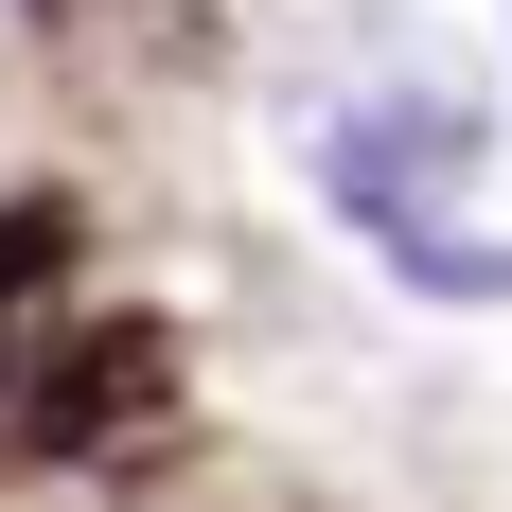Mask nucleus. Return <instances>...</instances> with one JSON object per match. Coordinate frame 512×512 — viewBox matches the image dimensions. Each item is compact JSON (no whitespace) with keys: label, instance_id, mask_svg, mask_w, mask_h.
<instances>
[{"label":"nucleus","instance_id":"nucleus-2","mask_svg":"<svg viewBox=\"0 0 512 512\" xmlns=\"http://www.w3.org/2000/svg\"><path fill=\"white\" fill-rule=\"evenodd\" d=\"M71 248H89V230H71V195H0V336H36V318H53Z\"/></svg>","mask_w":512,"mask_h":512},{"label":"nucleus","instance_id":"nucleus-1","mask_svg":"<svg viewBox=\"0 0 512 512\" xmlns=\"http://www.w3.org/2000/svg\"><path fill=\"white\" fill-rule=\"evenodd\" d=\"M177 407V336H159L142 301L124 318H53V354H36V389H18V424H36V460H124L142 424Z\"/></svg>","mask_w":512,"mask_h":512}]
</instances>
